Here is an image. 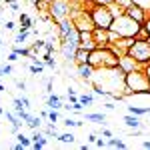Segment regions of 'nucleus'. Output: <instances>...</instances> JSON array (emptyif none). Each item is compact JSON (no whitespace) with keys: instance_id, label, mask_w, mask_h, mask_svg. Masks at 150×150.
<instances>
[{"instance_id":"nucleus-5","label":"nucleus","mask_w":150,"mask_h":150,"mask_svg":"<svg viewBox=\"0 0 150 150\" xmlns=\"http://www.w3.org/2000/svg\"><path fill=\"white\" fill-rule=\"evenodd\" d=\"M126 52L138 62L142 68L150 62V42H148V40H136V38H134L132 46L128 48Z\"/></svg>"},{"instance_id":"nucleus-4","label":"nucleus","mask_w":150,"mask_h":150,"mask_svg":"<svg viewBox=\"0 0 150 150\" xmlns=\"http://www.w3.org/2000/svg\"><path fill=\"white\" fill-rule=\"evenodd\" d=\"M48 14L52 22H62L72 16V2L70 0H52L48 6Z\"/></svg>"},{"instance_id":"nucleus-54","label":"nucleus","mask_w":150,"mask_h":150,"mask_svg":"<svg viewBox=\"0 0 150 150\" xmlns=\"http://www.w3.org/2000/svg\"><path fill=\"white\" fill-rule=\"evenodd\" d=\"M148 42H150V38H148Z\"/></svg>"},{"instance_id":"nucleus-43","label":"nucleus","mask_w":150,"mask_h":150,"mask_svg":"<svg viewBox=\"0 0 150 150\" xmlns=\"http://www.w3.org/2000/svg\"><path fill=\"white\" fill-rule=\"evenodd\" d=\"M144 72H146V76H148V82H150V62L144 66Z\"/></svg>"},{"instance_id":"nucleus-9","label":"nucleus","mask_w":150,"mask_h":150,"mask_svg":"<svg viewBox=\"0 0 150 150\" xmlns=\"http://www.w3.org/2000/svg\"><path fill=\"white\" fill-rule=\"evenodd\" d=\"M76 50H78V42H68V40H62V42H60V52H62V56L66 58L68 62L74 60Z\"/></svg>"},{"instance_id":"nucleus-41","label":"nucleus","mask_w":150,"mask_h":150,"mask_svg":"<svg viewBox=\"0 0 150 150\" xmlns=\"http://www.w3.org/2000/svg\"><path fill=\"white\" fill-rule=\"evenodd\" d=\"M102 106L106 108V110H114V108H116V106H114L112 102H106V104H102Z\"/></svg>"},{"instance_id":"nucleus-40","label":"nucleus","mask_w":150,"mask_h":150,"mask_svg":"<svg viewBox=\"0 0 150 150\" xmlns=\"http://www.w3.org/2000/svg\"><path fill=\"white\" fill-rule=\"evenodd\" d=\"M96 140H98L96 134H90V136H88V142H90V144H96Z\"/></svg>"},{"instance_id":"nucleus-2","label":"nucleus","mask_w":150,"mask_h":150,"mask_svg":"<svg viewBox=\"0 0 150 150\" xmlns=\"http://www.w3.org/2000/svg\"><path fill=\"white\" fill-rule=\"evenodd\" d=\"M140 26H142V24L136 22L134 18H130L126 12H124L122 16H118V18L112 20V24H110V32H114L118 38H120V36H132V38H134Z\"/></svg>"},{"instance_id":"nucleus-31","label":"nucleus","mask_w":150,"mask_h":150,"mask_svg":"<svg viewBox=\"0 0 150 150\" xmlns=\"http://www.w3.org/2000/svg\"><path fill=\"white\" fill-rule=\"evenodd\" d=\"M114 2L120 6V8H124V12H126L128 6H132V0H114Z\"/></svg>"},{"instance_id":"nucleus-47","label":"nucleus","mask_w":150,"mask_h":150,"mask_svg":"<svg viewBox=\"0 0 150 150\" xmlns=\"http://www.w3.org/2000/svg\"><path fill=\"white\" fill-rule=\"evenodd\" d=\"M4 2H6V4H12V2H14V0H4Z\"/></svg>"},{"instance_id":"nucleus-28","label":"nucleus","mask_w":150,"mask_h":150,"mask_svg":"<svg viewBox=\"0 0 150 150\" xmlns=\"http://www.w3.org/2000/svg\"><path fill=\"white\" fill-rule=\"evenodd\" d=\"M8 74H12V66H10V64L0 66V78H2V76H8Z\"/></svg>"},{"instance_id":"nucleus-13","label":"nucleus","mask_w":150,"mask_h":150,"mask_svg":"<svg viewBox=\"0 0 150 150\" xmlns=\"http://www.w3.org/2000/svg\"><path fill=\"white\" fill-rule=\"evenodd\" d=\"M88 60H90V50L78 48V50H76V56H74V62H76V64H86Z\"/></svg>"},{"instance_id":"nucleus-30","label":"nucleus","mask_w":150,"mask_h":150,"mask_svg":"<svg viewBox=\"0 0 150 150\" xmlns=\"http://www.w3.org/2000/svg\"><path fill=\"white\" fill-rule=\"evenodd\" d=\"M44 134H46V136H54V138H56V136H58V130L54 128V124H50V126L44 130Z\"/></svg>"},{"instance_id":"nucleus-38","label":"nucleus","mask_w":150,"mask_h":150,"mask_svg":"<svg viewBox=\"0 0 150 150\" xmlns=\"http://www.w3.org/2000/svg\"><path fill=\"white\" fill-rule=\"evenodd\" d=\"M142 26H144V28L148 30V34H150V14H148V18L144 20V24H142Z\"/></svg>"},{"instance_id":"nucleus-19","label":"nucleus","mask_w":150,"mask_h":150,"mask_svg":"<svg viewBox=\"0 0 150 150\" xmlns=\"http://www.w3.org/2000/svg\"><path fill=\"white\" fill-rule=\"evenodd\" d=\"M108 10H110V14L114 16V18H118V16H122L124 14V8H120L116 2H112V4H108Z\"/></svg>"},{"instance_id":"nucleus-50","label":"nucleus","mask_w":150,"mask_h":150,"mask_svg":"<svg viewBox=\"0 0 150 150\" xmlns=\"http://www.w3.org/2000/svg\"><path fill=\"white\" fill-rule=\"evenodd\" d=\"M148 96H150V86H148Z\"/></svg>"},{"instance_id":"nucleus-29","label":"nucleus","mask_w":150,"mask_h":150,"mask_svg":"<svg viewBox=\"0 0 150 150\" xmlns=\"http://www.w3.org/2000/svg\"><path fill=\"white\" fill-rule=\"evenodd\" d=\"M48 122L50 124L58 122V110H48Z\"/></svg>"},{"instance_id":"nucleus-34","label":"nucleus","mask_w":150,"mask_h":150,"mask_svg":"<svg viewBox=\"0 0 150 150\" xmlns=\"http://www.w3.org/2000/svg\"><path fill=\"white\" fill-rule=\"evenodd\" d=\"M4 28H6V30H14V28H16V24L12 22V20H8V22L4 24Z\"/></svg>"},{"instance_id":"nucleus-7","label":"nucleus","mask_w":150,"mask_h":150,"mask_svg":"<svg viewBox=\"0 0 150 150\" xmlns=\"http://www.w3.org/2000/svg\"><path fill=\"white\" fill-rule=\"evenodd\" d=\"M118 68L126 74V72H132V70L142 68V66H140V64H138V62H136L132 56H130L128 52H124V54H120V56H118Z\"/></svg>"},{"instance_id":"nucleus-1","label":"nucleus","mask_w":150,"mask_h":150,"mask_svg":"<svg viewBox=\"0 0 150 150\" xmlns=\"http://www.w3.org/2000/svg\"><path fill=\"white\" fill-rule=\"evenodd\" d=\"M148 76L144 68H136L132 72H126L124 74V96H130V94H148Z\"/></svg>"},{"instance_id":"nucleus-44","label":"nucleus","mask_w":150,"mask_h":150,"mask_svg":"<svg viewBox=\"0 0 150 150\" xmlns=\"http://www.w3.org/2000/svg\"><path fill=\"white\" fill-rule=\"evenodd\" d=\"M96 146H100V148H104V146H106V142H104V140H100V138H98V140H96Z\"/></svg>"},{"instance_id":"nucleus-32","label":"nucleus","mask_w":150,"mask_h":150,"mask_svg":"<svg viewBox=\"0 0 150 150\" xmlns=\"http://www.w3.org/2000/svg\"><path fill=\"white\" fill-rule=\"evenodd\" d=\"M18 58H20V54H18V52H14V50H12L10 54H8V58H6V60H8V62H16V60H18Z\"/></svg>"},{"instance_id":"nucleus-33","label":"nucleus","mask_w":150,"mask_h":150,"mask_svg":"<svg viewBox=\"0 0 150 150\" xmlns=\"http://www.w3.org/2000/svg\"><path fill=\"white\" fill-rule=\"evenodd\" d=\"M82 106H84V104H82L80 100H78V102H74V104H72V110H74V112H82Z\"/></svg>"},{"instance_id":"nucleus-46","label":"nucleus","mask_w":150,"mask_h":150,"mask_svg":"<svg viewBox=\"0 0 150 150\" xmlns=\"http://www.w3.org/2000/svg\"><path fill=\"white\" fill-rule=\"evenodd\" d=\"M40 118H48V110H42L40 112Z\"/></svg>"},{"instance_id":"nucleus-22","label":"nucleus","mask_w":150,"mask_h":150,"mask_svg":"<svg viewBox=\"0 0 150 150\" xmlns=\"http://www.w3.org/2000/svg\"><path fill=\"white\" fill-rule=\"evenodd\" d=\"M26 124L32 128V130H36V128H40V116H30L28 120H26Z\"/></svg>"},{"instance_id":"nucleus-49","label":"nucleus","mask_w":150,"mask_h":150,"mask_svg":"<svg viewBox=\"0 0 150 150\" xmlns=\"http://www.w3.org/2000/svg\"><path fill=\"white\" fill-rule=\"evenodd\" d=\"M0 114H4V110H2V108H0Z\"/></svg>"},{"instance_id":"nucleus-10","label":"nucleus","mask_w":150,"mask_h":150,"mask_svg":"<svg viewBox=\"0 0 150 150\" xmlns=\"http://www.w3.org/2000/svg\"><path fill=\"white\" fill-rule=\"evenodd\" d=\"M126 14L130 16V18H134L136 22H140V24H144V20L148 18V12L142 10V8H140V6H136V4L128 6V8H126Z\"/></svg>"},{"instance_id":"nucleus-15","label":"nucleus","mask_w":150,"mask_h":150,"mask_svg":"<svg viewBox=\"0 0 150 150\" xmlns=\"http://www.w3.org/2000/svg\"><path fill=\"white\" fill-rule=\"evenodd\" d=\"M124 124L130 126V128H140V116L128 112V116H124Z\"/></svg>"},{"instance_id":"nucleus-11","label":"nucleus","mask_w":150,"mask_h":150,"mask_svg":"<svg viewBox=\"0 0 150 150\" xmlns=\"http://www.w3.org/2000/svg\"><path fill=\"white\" fill-rule=\"evenodd\" d=\"M56 26H58V38H60V40L66 38L72 30H76V26H74V20H72V18H66V20H62V22H56Z\"/></svg>"},{"instance_id":"nucleus-52","label":"nucleus","mask_w":150,"mask_h":150,"mask_svg":"<svg viewBox=\"0 0 150 150\" xmlns=\"http://www.w3.org/2000/svg\"><path fill=\"white\" fill-rule=\"evenodd\" d=\"M84 2H92V0H84Z\"/></svg>"},{"instance_id":"nucleus-6","label":"nucleus","mask_w":150,"mask_h":150,"mask_svg":"<svg viewBox=\"0 0 150 150\" xmlns=\"http://www.w3.org/2000/svg\"><path fill=\"white\" fill-rule=\"evenodd\" d=\"M92 36H94V42H96V46H108L110 42H114L118 36L114 32H110L108 28H94L92 30Z\"/></svg>"},{"instance_id":"nucleus-35","label":"nucleus","mask_w":150,"mask_h":150,"mask_svg":"<svg viewBox=\"0 0 150 150\" xmlns=\"http://www.w3.org/2000/svg\"><path fill=\"white\" fill-rule=\"evenodd\" d=\"M92 2H96V4H104V6H108V4H112L114 0H92Z\"/></svg>"},{"instance_id":"nucleus-51","label":"nucleus","mask_w":150,"mask_h":150,"mask_svg":"<svg viewBox=\"0 0 150 150\" xmlns=\"http://www.w3.org/2000/svg\"><path fill=\"white\" fill-rule=\"evenodd\" d=\"M0 46H2V38H0Z\"/></svg>"},{"instance_id":"nucleus-42","label":"nucleus","mask_w":150,"mask_h":150,"mask_svg":"<svg viewBox=\"0 0 150 150\" xmlns=\"http://www.w3.org/2000/svg\"><path fill=\"white\" fill-rule=\"evenodd\" d=\"M8 6H10V10H12V12H18V8H20L16 2H12V4H8Z\"/></svg>"},{"instance_id":"nucleus-14","label":"nucleus","mask_w":150,"mask_h":150,"mask_svg":"<svg viewBox=\"0 0 150 150\" xmlns=\"http://www.w3.org/2000/svg\"><path fill=\"white\" fill-rule=\"evenodd\" d=\"M46 106H48V110H58V108H62V98L56 96V94H50Z\"/></svg>"},{"instance_id":"nucleus-23","label":"nucleus","mask_w":150,"mask_h":150,"mask_svg":"<svg viewBox=\"0 0 150 150\" xmlns=\"http://www.w3.org/2000/svg\"><path fill=\"white\" fill-rule=\"evenodd\" d=\"M62 124H64L66 128H76V126H82V122H78V120H74V118H70V116L62 120Z\"/></svg>"},{"instance_id":"nucleus-45","label":"nucleus","mask_w":150,"mask_h":150,"mask_svg":"<svg viewBox=\"0 0 150 150\" xmlns=\"http://www.w3.org/2000/svg\"><path fill=\"white\" fill-rule=\"evenodd\" d=\"M142 148H148V150H150V140H146V142H142Z\"/></svg>"},{"instance_id":"nucleus-48","label":"nucleus","mask_w":150,"mask_h":150,"mask_svg":"<svg viewBox=\"0 0 150 150\" xmlns=\"http://www.w3.org/2000/svg\"><path fill=\"white\" fill-rule=\"evenodd\" d=\"M2 90H4V86H2V84H0V92H2Z\"/></svg>"},{"instance_id":"nucleus-36","label":"nucleus","mask_w":150,"mask_h":150,"mask_svg":"<svg viewBox=\"0 0 150 150\" xmlns=\"http://www.w3.org/2000/svg\"><path fill=\"white\" fill-rule=\"evenodd\" d=\"M16 86H18L20 90H26V82L24 80H16Z\"/></svg>"},{"instance_id":"nucleus-53","label":"nucleus","mask_w":150,"mask_h":150,"mask_svg":"<svg viewBox=\"0 0 150 150\" xmlns=\"http://www.w3.org/2000/svg\"><path fill=\"white\" fill-rule=\"evenodd\" d=\"M46 2H52V0H46Z\"/></svg>"},{"instance_id":"nucleus-3","label":"nucleus","mask_w":150,"mask_h":150,"mask_svg":"<svg viewBox=\"0 0 150 150\" xmlns=\"http://www.w3.org/2000/svg\"><path fill=\"white\" fill-rule=\"evenodd\" d=\"M88 10H90V16H92V20H94V26H98V28H108V30H110V24L114 20V16L110 14L108 6L96 4V2H88Z\"/></svg>"},{"instance_id":"nucleus-20","label":"nucleus","mask_w":150,"mask_h":150,"mask_svg":"<svg viewBox=\"0 0 150 150\" xmlns=\"http://www.w3.org/2000/svg\"><path fill=\"white\" fill-rule=\"evenodd\" d=\"M106 146H110V148H126V142L124 140H118V138H110L106 142Z\"/></svg>"},{"instance_id":"nucleus-16","label":"nucleus","mask_w":150,"mask_h":150,"mask_svg":"<svg viewBox=\"0 0 150 150\" xmlns=\"http://www.w3.org/2000/svg\"><path fill=\"white\" fill-rule=\"evenodd\" d=\"M56 140L62 142V144H74V142H76V136H74L72 132H64V134H58Z\"/></svg>"},{"instance_id":"nucleus-18","label":"nucleus","mask_w":150,"mask_h":150,"mask_svg":"<svg viewBox=\"0 0 150 150\" xmlns=\"http://www.w3.org/2000/svg\"><path fill=\"white\" fill-rule=\"evenodd\" d=\"M30 28H32V18L26 16V14H22V16H20V28H18V30H24V32H26V30H30Z\"/></svg>"},{"instance_id":"nucleus-8","label":"nucleus","mask_w":150,"mask_h":150,"mask_svg":"<svg viewBox=\"0 0 150 150\" xmlns=\"http://www.w3.org/2000/svg\"><path fill=\"white\" fill-rule=\"evenodd\" d=\"M78 48L90 50V52L96 48V42H94L92 30H82V32H80V36H78Z\"/></svg>"},{"instance_id":"nucleus-39","label":"nucleus","mask_w":150,"mask_h":150,"mask_svg":"<svg viewBox=\"0 0 150 150\" xmlns=\"http://www.w3.org/2000/svg\"><path fill=\"white\" fill-rule=\"evenodd\" d=\"M20 100H22L24 108H30V100H28V98H26V96H22V98H20Z\"/></svg>"},{"instance_id":"nucleus-25","label":"nucleus","mask_w":150,"mask_h":150,"mask_svg":"<svg viewBox=\"0 0 150 150\" xmlns=\"http://www.w3.org/2000/svg\"><path fill=\"white\" fill-rule=\"evenodd\" d=\"M132 4H136V6H140L142 10H146L150 14V0H132Z\"/></svg>"},{"instance_id":"nucleus-26","label":"nucleus","mask_w":150,"mask_h":150,"mask_svg":"<svg viewBox=\"0 0 150 150\" xmlns=\"http://www.w3.org/2000/svg\"><path fill=\"white\" fill-rule=\"evenodd\" d=\"M42 70H44V62H42V64H30V72H32L34 76H40Z\"/></svg>"},{"instance_id":"nucleus-21","label":"nucleus","mask_w":150,"mask_h":150,"mask_svg":"<svg viewBox=\"0 0 150 150\" xmlns=\"http://www.w3.org/2000/svg\"><path fill=\"white\" fill-rule=\"evenodd\" d=\"M16 140H18L20 144H22L24 148H28V146H32V140H30V138H26V136H24V134L20 132V130L16 132Z\"/></svg>"},{"instance_id":"nucleus-27","label":"nucleus","mask_w":150,"mask_h":150,"mask_svg":"<svg viewBox=\"0 0 150 150\" xmlns=\"http://www.w3.org/2000/svg\"><path fill=\"white\" fill-rule=\"evenodd\" d=\"M78 100L86 106V104H92L94 102V96H92V94H80V96H78Z\"/></svg>"},{"instance_id":"nucleus-24","label":"nucleus","mask_w":150,"mask_h":150,"mask_svg":"<svg viewBox=\"0 0 150 150\" xmlns=\"http://www.w3.org/2000/svg\"><path fill=\"white\" fill-rule=\"evenodd\" d=\"M136 40H148L150 38V34H148V30L144 28V26H140L138 28V32H136V36H134Z\"/></svg>"},{"instance_id":"nucleus-17","label":"nucleus","mask_w":150,"mask_h":150,"mask_svg":"<svg viewBox=\"0 0 150 150\" xmlns=\"http://www.w3.org/2000/svg\"><path fill=\"white\" fill-rule=\"evenodd\" d=\"M86 120H92V122H98V124H106V114H100V112H92V114H86Z\"/></svg>"},{"instance_id":"nucleus-12","label":"nucleus","mask_w":150,"mask_h":150,"mask_svg":"<svg viewBox=\"0 0 150 150\" xmlns=\"http://www.w3.org/2000/svg\"><path fill=\"white\" fill-rule=\"evenodd\" d=\"M94 72H96V68H94L90 62H86V64H78V76H80L82 80L90 82L94 76Z\"/></svg>"},{"instance_id":"nucleus-37","label":"nucleus","mask_w":150,"mask_h":150,"mask_svg":"<svg viewBox=\"0 0 150 150\" xmlns=\"http://www.w3.org/2000/svg\"><path fill=\"white\" fill-rule=\"evenodd\" d=\"M102 136H104V138H112V132H110L108 128H104V130H102Z\"/></svg>"}]
</instances>
